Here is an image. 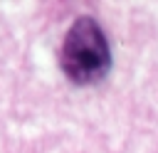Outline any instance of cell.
<instances>
[{
	"mask_svg": "<svg viewBox=\"0 0 158 153\" xmlns=\"http://www.w3.org/2000/svg\"><path fill=\"white\" fill-rule=\"evenodd\" d=\"M59 64L67 79L79 86L96 84L106 76V72L111 69V52L106 35L96 20L91 17L74 20L62 42Z\"/></svg>",
	"mask_w": 158,
	"mask_h": 153,
	"instance_id": "cell-1",
	"label": "cell"
}]
</instances>
